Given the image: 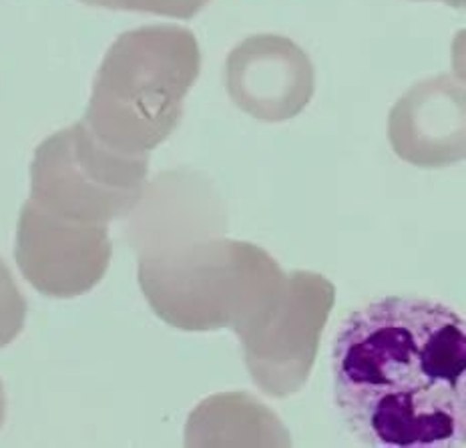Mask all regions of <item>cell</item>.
Returning a JSON list of instances; mask_svg holds the SVG:
<instances>
[{
  "label": "cell",
  "mask_w": 466,
  "mask_h": 448,
  "mask_svg": "<svg viewBox=\"0 0 466 448\" xmlns=\"http://www.w3.org/2000/svg\"><path fill=\"white\" fill-rule=\"evenodd\" d=\"M334 401L358 441L382 448L466 444V318L439 300L388 296L342 320Z\"/></svg>",
  "instance_id": "1"
},
{
  "label": "cell",
  "mask_w": 466,
  "mask_h": 448,
  "mask_svg": "<svg viewBox=\"0 0 466 448\" xmlns=\"http://www.w3.org/2000/svg\"><path fill=\"white\" fill-rule=\"evenodd\" d=\"M288 284L278 261L254 243L206 238L149 248L139 286L165 324L186 332L229 328L244 336L276 308Z\"/></svg>",
  "instance_id": "2"
},
{
  "label": "cell",
  "mask_w": 466,
  "mask_h": 448,
  "mask_svg": "<svg viewBox=\"0 0 466 448\" xmlns=\"http://www.w3.org/2000/svg\"><path fill=\"white\" fill-rule=\"evenodd\" d=\"M201 73L189 28L151 25L123 33L96 71L85 123L106 145L147 155L169 139Z\"/></svg>",
  "instance_id": "3"
},
{
  "label": "cell",
  "mask_w": 466,
  "mask_h": 448,
  "mask_svg": "<svg viewBox=\"0 0 466 448\" xmlns=\"http://www.w3.org/2000/svg\"><path fill=\"white\" fill-rule=\"evenodd\" d=\"M147 169V155L115 149L79 121L36 148L31 199L56 216L106 226L139 206Z\"/></svg>",
  "instance_id": "4"
},
{
  "label": "cell",
  "mask_w": 466,
  "mask_h": 448,
  "mask_svg": "<svg viewBox=\"0 0 466 448\" xmlns=\"http://www.w3.org/2000/svg\"><path fill=\"white\" fill-rule=\"evenodd\" d=\"M336 301V288L314 271H291L276 308L251 332L239 336L254 382L268 396L302 391Z\"/></svg>",
  "instance_id": "5"
},
{
  "label": "cell",
  "mask_w": 466,
  "mask_h": 448,
  "mask_svg": "<svg viewBox=\"0 0 466 448\" xmlns=\"http://www.w3.org/2000/svg\"><path fill=\"white\" fill-rule=\"evenodd\" d=\"M113 256L103 223L76 221L28 199L18 218L15 260L25 280L51 298H76L105 278Z\"/></svg>",
  "instance_id": "6"
},
{
  "label": "cell",
  "mask_w": 466,
  "mask_h": 448,
  "mask_svg": "<svg viewBox=\"0 0 466 448\" xmlns=\"http://www.w3.org/2000/svg\"><path fill=\"white\" fill-rule=\"evenodd\" d=\"M226 87L241 111L266 123L294 119L316 91L308 53L281 35H254L228 55Z\"/></svg>",
  "instance_id": "7"
},
{
  "label": "cell",
  "mask_w": 466,
  "mask_h": 448,
  "mask_svg": "<svg viewBox=\"0 0 466 448\" xmlns=\"http://www.w3.org/2000/svg\"><path fill=\"white\" fill-rule=\"evenodd\" d=\"M388 139L402 161L424 169L466 159V85L439 75L410 87L388 117Z\"/></svg>",
  "instance_id": "8"
},
{
  "label": "cell",
  "mask_w": 466,
  "mask_h": 448,
  "mask_svg": "<svg viewBox=\"0 0 466 448\" xmlns=\"http://www.w3.org/2000/svg\"><path fill=\"white\" fill-rule=\"evenodd\" d=\"M279 418L244 392L216 394L187 418L186 446H288Z\"/></svg>",
  "instance_id": "9"
},
{
  "label": "cell",
  "mask_w": 466,
  "mask_h": 448,
  "mask_svg": "<svg viewBox=\"0 0 466 448\" xmlns=\"http://www.w3.org/2000/svg\"><path fill=\"white\" fill-rule=\"evenodd\" d=\"M26 320V300L18 290L11 270L0 260V348L23 332Z\"/></svg>",
  "instance_id": "10"
},
{
  "label": "cell",
  "mask_w": 466,
  "mask_h": 448,
  "mask_svg": "<svg viewBox=\"0 0 466 448\" xmlns=\"http://www.w3.org/2000/svg\"><path fill=\"white\" fill-rule=\"evenodd\" d=\"M83 5L111 8V11L149 13L169 18H193L209 0H79Z\"/></svg>",
  "instance_id": "11"
},
{
  "label": "cell",
  "mask_w": 466,
  "mask_h": 448,
  "mask_svg": "<svg viewBox=\"0 0 466 448\" xmlns=\"http://www.w3.org/2000/svg\"><path fill=\"white\" fill-rule=\"evenodd\" d=\"M452 71L462 85H466V28L456 33L452 41Z\"/></svg>",
  "instance_id": "12"
},
{
  "label": "cell",
  "mask_w": 466,
  "mask_h": 448,
  "mask_svg": "<svg viewBox=\"0 0 466 448\" xmlns=\"http://www.w3.org/2000/svg\"><path fill=\"white\" fill-rule=\"evenodd\" d=\"M5 418H6V394H5L3 380H0V428L5 424Z\"/></svg>",
  "instance_id": "13"
},
{
  "label": "cell",
  "mask_w": 466,
  "mask_h": 448,
  "mask_svg": "<svg viewBox=\"0 0 466 448\" xmlns=\"http://www.w3.org/2000/svg\"><path fill=\"white\" fill-rule=\"evenodd\" d=\"M454 8H466V0H452Z\"/></svg>",
  "instance_id": "14"
},
{
  "label": "cell",
  "mask_w": 466,
  "mask_h": 448,
  "mask_svg": "<svg viewBox=\"0 0 466 448\" xmlns=\"http://www.w3.org/2000/svg\"><path fill=\"white\" fill-rule=\"evenodd\" d=\"M441 3H444V5H449V6H452V0H441Z\"/></svg>",
  "instance_id": "15"
}]
</instances>
